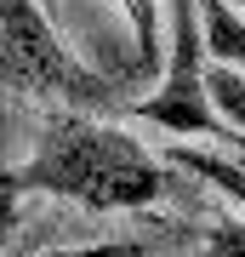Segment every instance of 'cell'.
Listing matches in <instances>:
<instances>
[{
    "label": "cell",
    "mask_w": 245,
    "mask_h": 257,
    "mask_svg": "<svg viewBox=\"0 0 245 257\" xmlns=\"http://www.w3.org/2000/svg\"><path fill=\"white\" fill-rule=\"evenodd\" d=\"M12 183L23 194H63L91 211H137L165 194V160H154L131 132L97 114H46L40 149L12 166Z\"/></svg>",
    "instance_id": "1"
},
{
    "label": "cell",
    "mask_w": 245,
    "mask_h": 257,
    "mask_svg": "<svg viewBox=\"0 0 245 257\" xmlns=\"http://www.w3.org/2000/svg\"><path fill=\"white\" fill-rule=\"evenodd\" d=\"M0 80L29 86V92H57V97L80 103V109L109 103V80L91 74L63 46L57 18L40 0H0Z\"/></svg>",
    "instance_id": "2"
},
{
    "label": "cell",
    "mask_w": 245,
    "mask_h": 257,
    "mask_svg": "<svg viewBox=\"0 0 245 257\" xmlns=\"http://www.w3.org/2000/svg\"><path fill=\"white\" fill-rule=\"evenodd\" d=\"M205 35H200V6L194 0H171V52H165V74L160 86L137 103V120L148 126H165L177 138H217L228 132L217 109H211V92H205Z\"/></svg>",
    "instance_id": "3"
},
{
    "label": "cell",
    "mask_w": 245,
    "mask_h": 257,
    "mask_svg": "<svg viewBox=\"0 0 245 257\" xmlns=\"http://www.w3.org/2000/svg\"><path fill=\"white\" fill-rule=\"evenodd\" d=\"M200 6V35H205V57L217 69H239L245 74V18L228 0H194Z\"/></svg>",
    "instance_id": "4"
},
{
    "label": "cell",
    "mask_w": 245,
    "mask_h": 257,
    "mask_svg": "<svg viewBox=\"0 0 245 257\" xmlns=\"http://www.w3.org/2000/svg\"><path fill=\"white\" fill-rule=\"evenodd\" d=\"M131 23V69L137 74H165V57H160V0H120Z\"/></svg>",
    "instance_id": "5"
},
{
    "label": "cell",
    "mask_w": 245,
    "mask_h": 257,
    "mask_svg": "<svg viewBox=\"0 0 245 257\" xmlns=\"http://www.w3.org/2000/svg\"><path fill=\"white\" fill-rule=\"evenodd\" d=\"M165 160H171V166H182V172H200L211 189H222L228 200H239V206H245V166L222 160V155H211V149H188V143H177Z\"/></svg>",
    "instance_id": "6"
},
{
    "label": "cell",
    "mask_w": 245,
    "mask_h": 257,
    "mask_svg": "<svg viewBox=\"0 0 245 257\" xmlns=\"http://www.w3.org/2000/svg\"><path fill=\"white\" fill-rule=\"evenodd\" d=\"M205 92H211V109H217V120H222V126H234L239 138H245V74H239V69H217V63H211Z\"/></svg>",
    "instance_id": "7"
},
{
    "label": "cell",
    "mask_w": 245,
    "mask_h": 257,
    "mask_svg": "<svg viewBox=\"0 0 245 257\" xmlns=\"http://www.w3.org/2000/svg\"><path fill=\"white\" fill-rule=\"evenodd\" d=\"M200 257H245V217H211L200 229Z\"/></svg>",
    "instance_id": "8"
},
{
    "label": "cell",
    "mask_w": 245,
    "mask_h": 257,
    "mask_svg": "<svg viewBox=\"0 0 245 257\" xmlns=\"http://www.w3.org/2000/svg\"><path fill=\"white\" fill-rule=\"evenodd\" d=\"M35 257H154L143 240H91V246H52Z\"/></svg>",
    "instance_id": "9"
},
{
    "label": "cell",
    "mask_w": 245,
    "mask_h": 257,
    "mask_svg": "<svg viewBox=\"0 0 245 257\" xmlns=\"http://www.w3.org/2000/svg\"><path fill=\"white\" fill-rule=\"evenodd\" d=\"M18 200H23V189L12 183V172H0V246H6L12 223H18Z\"/></svg>",
    "instance_id": "10"
},
{
    "label": "cell",
    "mask_w": 245,
    "mask_h": 257,
    "mask_svg": "<svg viewBox=\"0 0 245 257\" xmlns=\"http://www.w3.org/2000/svg\"><path fill=\"white\" fill-rule=\"evenodd\" d=\"M40 6H46V12H52V18H57V0H40Z\"/></svg>",
    "instance_id": "11"
},
{
    "label": "cell",
    "mask_w": 245,
    "mask_h": 257,
    "mask_svg": "<svg viewBox=\"0 0 245 257\" xmlns=\"http://www.w3.org/2000/svg\"><path fill=\"white\" fill-rule=\"evenodd\" d=\"M239 6H245V0H239Z\"/></svg>",
    "instance_id": "12"
}]
</instances>
